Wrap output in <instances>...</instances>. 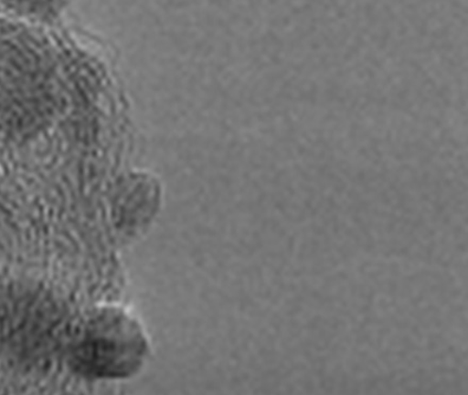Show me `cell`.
<instances>
[{
    "mask_svg": "<svg viewBox=\"0 0 468 395\" xmlns=\"http://www.w3.org/2000/svg\"><path fill=\"white\" fill-rule=\"evenodd\" d=\"M151 342L144 327L128 310L103 308L84 330L73 353L78 371L93 378L129 377L144 365Z\"/></svg>",
    "mask_w": 468,
    "mask_h": 395,
    "instance_id": "6da1fadb",
    "label": "cell"
}]
</instances>
